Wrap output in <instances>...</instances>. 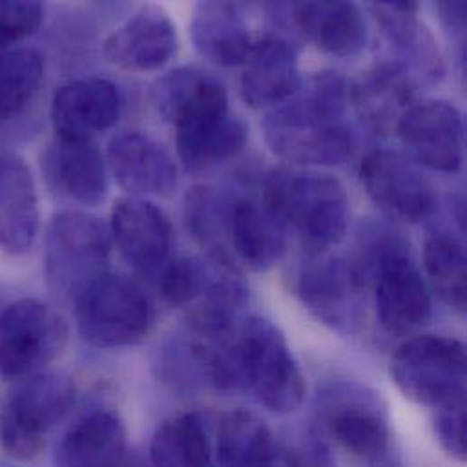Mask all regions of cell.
Returning <instances> with one entry per match:
<instances>
[{"mask_svg":"<svg viewBox=\"0 0 467 467\" xmlns=\"http://www.w3.org/2000/svg\"><path fill=\"white\" fill-rule=\"evenodd\" d=\"M226 391L244 389L265 410L296 411L306 395L298 362L282 331L267 318L245 317L219 338Z\"/></svg>","mask_w":467,"mask_h":467,"instance_id":"cell-2","label":"cell"},{"mask_svg":"<svg viewBox=\"0 0 467 467\" xmlns=\"http://www.w3.org/2000/svg\"><path fill=\"white\" fill-rule=\"evenodd\" d=\"M44 80V58L31 47L0 51V126L20 117Z\"/></svg>","mask_w":467,"mask_h":467,"instance_id":"cell-29","label":"cell"},{"mask_svg":"<svg viewBox=\"0 0 467 467\" xmlns=\"http://www.w3.org/2000/svg\"><path fill=\"white\" fill-rule=\"evenodd\" d=\"M369 9L399 53L397 64L428 82L444 77L442 51L431 29L420 20L417 2H375Z\"/></svg>","mask_w":467,"mask_h":467,"instance_id":"cell-22","label":"cell"},{"mask_svg":"<svg viewBox=\"0 0 467 467\" xmlns=\"http://www.w3.org/2000/svg\"><path fill=\"white\" fill-rule=\"evenodd\" d=\"M240 77V97L253 109L287 100L302 82L295 47L278 35L253 42Z\"/></svg>","mask_w":467,"mask_h":467,"instance_id":"cell-19","label":"cell"},{"mask_svg":"<svg viewBox=\"0 0 467 467\" xmlns=\"http://www.w3.org/2000/svg\"><path fill=\"white\" fill-rule=\"evenodd\" d=\"M262 204L307 254H322L348 234L349 199L338 179L309 168H276L264 181Z\"/></svg>","mask_w":467,"mask_h":467,"instance_id":"cell-3","label":"cell"},{"mask_svg":"<svg viewBox=\"0 0 467 467\" xmlns=\"http://www.w3.org/2000/svg\"><path fill=\"white\" fill-rule=\"evenodd\" d=\"M75 384L64 373H36L16 380L0 411V442L16 461H33L49 433L75 404Z\"/></svg>","mask_w":467,"mask_h":467,"instance_id":"cell-6","label":"cell"},{"mask_svg":"<svg viewBox=\"0 0 467 467\" xmlns=\"http://www.w3.org/2000/svg\"><path fill=\"white\" fill-rule=\"evenodd\" d=\"M437 11L441 15V20L446 24V27L464 38L466 29V4L464 2H439Z\"/></svg>","mask_w":467,"mask_h":467,"instance_id":"cell-35","label":"cell"},{"mask_svg":"<svg viewBox=\"0 0 467 467\" xmlns=\"http://www.w3.org/2000/svg\"><path fill=\"white\" fill-rule=\"evenodd\" d=\"M199 55L217 66H242L253 46L244 11L234 2H201L192 18Z\"/></svg>","mask_w":467,"mask_h":467,"instance_id":"cell-26","label":"cell"},{"mask_svg":"<svg viewBox=\"0 0 467 467\" xmlns=\"http://www.w3.org/2000/svg\"><path fill=\"white\" fill-rule=\"evenodd\" d=\"M124 262L140 275H157L168 264L173 228L168 215L151 201L128 197L115 204L109 223Z\"/></svg>","mask_w":467,"mask_h":467,"instance_id":"cell-13","label":"cell"},{"mask_svg":"<svg viewBox=\"0 0 467 467\" xmlns=\"http://www.w3.org/2000/svg\"><path fill=\"white\" fill-rule=\"evenodd\" d=\"M349 102L375 131L388 133L419 102L415 77L397 62H380L351 84Z\"/></svg>","mask_w":467,"mask_h":467,"instance_id":"cell-21","label":"cell"},{"mask_svg":"<svg viewBox=\"0 0 467 467\" xmlns=\"http://www.w3.org/2000/svg\"><path fill=\"white\" fill-rule=\"evenodd\" d=\"M351 84L337 71H320L300 82L282 104L267 109L262 130L275 155L300 168L348 162L355 137L344 122Z\"/></svg>","mask_w":467,"mask_h":467,"instance_id":"cell-1","label":"cell"},{"mask_svg":"<svg viewBox=\"0 0 467 467\" xmlns=\"http://www.w3.org/2000/svg\"><path fill=\"white\" fill-rule=\"evenodd\" d=\"M177 47V27L159 5H144L135 11L102 44L104 57L109 64L135 73L164 67L175 57Z\"/></svg>","mask_w":467,"mask_h":467,"instance_id":"cell-15","label":"cell"},{"mask_svg":"<svg viewBox=\"0 0 467 467\" xmlns=\"http://www.w3.org/2000/svg\"><path fill=\"white\" fill-rule=\"evenodd\" d=\"M128 433L122 420L109 410H91L60 439L57 467H124Z\"/></svg>","mask_w":467,"mask_h":467,"instance_id":"cell-24","label":"cell"},{"mask_svg":"<svg viewBox=\"0 0 467 467\" xmlns=\"http://www.w3.org/2000/svg\"><path fill=\"white\" fill-rule=\"evenodd\" d=\"M44 20L40 2L2 0L0 2V51L33 35Z\"/></svg>","mask_w":467,"mask_h":467,"instance_id":"cell-32","label":"cell"},{"mask_svg":"<svg viewBox=\"0 0 467 467\" xmlns=\"http://www.w3.org/2000/svg\"><path fill=\"white\" fill-rule=\"evenodd\" d=\"M151 467H212V444L202 419L184 413L166 420L150 448Z\"/></svg>","mask_w":467,"mask_h":467,"instance_id":"cell-28","label":"cell"},{"mask_svg":"<svg viewBox=\"0 0 467 467\" xmlns=\"http://www.w3.org/2000/svg\"><path fill=\"white\" fill-rule=\"evenodd\" d=\"M296 276L306 309L340 335H355L366 315V282L351 264L327 253L307 254Z\"/></svg>","mask_w":467,"mask_h":467,"instance_id":"cell-10","label":"cell"},{"mask_svg":"<svg viewBox=\"0 0 467 467\" xmlns=\"http://www.w3.org/2000/svg\"><path fill=\"white\" fill-rule=\"evenodd\" d=\"M360 181L368 195L389 215L419 224L439 210L435 186L406 155L373 150L360 164Z\"/></svg>","mask_w":467,"mask_h":467,"instance_id":"cell-11","label":"cell"},{"mask_svg":"<svg viewBox=\"0 0 467 467\" xmlns=\"http://www.w3.org/2000/svg\"><path fill=\"white\" fill-rule=\"evenodd\" d=\"M324 422L331 439L366 462L391 450L388 420L377 404L358 391L331 393L324 404Z\"/></svg>","mask_w":467,"mask_h":467,"instance_id":"cell-20","label":"cell"},{"mask_svg":"<svg viewBox=\"0 0 467 467\" xmlns=\"http://www.w3.org/2000/svg\"><path fill=\"white\" fill-rule=\"evenodd\" d=\"M399 139L419 168L457 173L464 162V119L448 100L415 102L397 124Z\"/></svg>","mask_w":467,"mask_h":467,"instance_id":"cell-12","label":"cell"},{"mask_svg":"<svg viewBox=\"0 0 467 467\" xmlns=\"http://www.w3.org/2000/svg\"><path fill=\"white\" fill-rule=\"evenodd\" d=\"M219 467H285L282 446L254 413H228L217 433Z\"/></svg>","mask_w":467,"mask_h":467,"instance_id":"cell-27","label":"cell"},{"mask_svg":"<svg viewBox=\"0 0 467 467\" xmlns=\"http://www.w3.org/2000/svg\"><path fill=\"white\" fill-rule=\"evenodd\" d=\"M67 324L49 304L24 298L0 313V377L42 373L66 348Z\"/></svg>","mask_w":467,"mask_h":467,"instance_id":"cell-9","label":"cell"},{"mask_svg":"<svg viewBox=\"0 0 467 467\" xmlns=\"http://www.w3.org/2000/svg\"><path fill=\"white\" fill-rule=\"evenodd\" d=\"M435 435L450 457L466 461V406L437 411Z\"/></svg>","mask_w":467,"mask_h":467,"instance_id":"cell-33","label":"cell"},{"mask_svg":"<svg viewBox=\"0 0 467 467\" xmlns=\"http://www.w3.org/2000/svg\"><path fill=\"white\" fill-rule=\"evenodd\" d=\"M285 240L287 234L264 204L228 195L224 244L234 269H271L284 256Z\"/></svg>","mask_w":467,"mask_h":467,"instance_id":"cell-18","label":"cell"},{"mask_svg":"<svg viewBox=\"0 0 467 467\" xmlns=\"http://www.w3.org/2000/svg\"><path fill=\"white\" fill-rule=\"evenodd\" d=\"M291 13L298 33L327 55L357 57L368 44V24L357 4L300 2L291 5Z\"/></svg>","mask_w":467,"mask_h":467,"instance_id":"cell-23","label":"cell"},{"mask_svg":"<svg viewBox=\"0 0 467 467\" xmlns=\"http://www.w3.org/2000/svg\"><path fill=\"white\" fill-rule=\"evenodd\" d=\"M389 371L402 395L420 406L435 411L466 406V348L457 338L406 340L395 349Z\"/></svg>","mask_w":467,"mask_h":467,"instance_id":"cell-4","label":"cell"},{"mask_svg":"<svg viewBox=\"0 0 467 467\" xmlns=\"http://www.w3.org/2000/svg\"><path fill=\"white\" fill-rule=\"evenodd\" d=\"M285 467H337L331 450L315 433L304 437L296 446H285Z\"/></svg>","mask_w":467,"mask_h":467,"instance_id":"cell-34","label":"cell"},{"mask_svg":"<svg viewBox=\"0 0 467 467\" xmlns=\"http://www.w3.org/2000/svg\"><path fill=\"white\" fill-rule=\"evenodd\" d=\"M109 251V226L99 217L73 210L55 213L44 251L49 289L73 302L93 280L108 273Z\"/></svg>","mask_w":467,"mask_h":467,"instance_id":"cell-5","label":"cell"},{"mask_svg":"<svg viewBox=\"0 0 467 467\" xmlns=\"http://www.w3.org/2000/svg\"><path fill=\"white\" fill-rule=\"evenodd\" d=\"M120 109V93L113 82L78 78L64 84L55 93L51 122L60 139L95 140L99 133L117 124Z\"/></svg>","mask_w":467,"mask_h":467,"instance_id":"cell-17","label":"cell"},{"mask_svg":"<svg viewBox=\"0 0 467 467\" xmlns=\"http://www.w3.org/2000/svg\"><path fill=\"white\" fill-rule=\"evenodd\" d=\"M153 104L173 126L177 146L215 133L234 117L224 84L197 66H182L161 77L153 86Z\"/></svg>","mask_w":467,"mask_h":467,"instance_id":"cell-8","label":"cell"},{"mask_svg":"<svg viewBox=\"0 0 467 467\" xmlns=\"http://www.w3.org/2000/svg\"><path fill=\"white\" fill-rule=\"evenodd\" d=\"M108 166L117 184L137 199H168L179 184L173 155L148 133L115 135L108 146Z\"/></svg>","mask_w":467,"mask_h":467,"instance_id":"cell-14","label":"cell"},{"mask_svg":"<svg viewBox=\"0 0 467 467\" xmlns=\"http://www.w3.org/2000/svg\"><path fill=\"white\" fill-rule=\"evenodd\" d=\"M368 464L369 467H402V461L393 450H388L386 453H382L380 457H377L375 461H371Z\"/></svg>","mask_w":467,"mask_h":467,"instance_id":"cell-36","label":"cell"},{"mask_svg":"<svg viewBox=\"0 0 467 467\" xmlns=\"http://www.w3.org/2000/svg\"><path fill=\"white\" fill-rule=\"evenodd\" d=\"M38 197L29 166L13 153H0V249L26 253L38 232Z\"/></svg>","mask_w":467,"mask_h":467,"instance_id":"cell-25","label":"cell"},{"mask_svg":"<svg viewBox=\"0 0 467 467\" xmlns=\"http://www.w3.org/2000/svg\"><path fill=\"white\" fill-rule=\"evenodd\" d=\"M42 171L53 193L80 206L95 208L108 195V168L95 140L57 137L42 155Z\"/></svg>","mask_w":467,"mask_h":467,"instance_id":"cell-16","label":"cell"},{"mask_svg":"<svg viewBox=\"0 0 467 467\" xmlns=\"http://www.w3.org/2000/svg\"><path fill=\"white\" fill-rule=\"evenodd\" d=\"M226 271L234 269L213 260L204 262L193 256L177 258L168 262L161 271V293L170 306L190 309Z\"/></svg>","mask_w":467,"mask_h":467,"instance_id":"cell-31","label":"cell"},{"mask_svg":"<svg viewBox=\"0 0 467 467\" xmlns=\"http://www.w3.org/2000/svg\"><path fill=\"white\" fill-rule=\"evenodd\" d=\"M424 267L433 291L451 309L466 311V249L453 234H433L424 247Z\"/></svg>","mask_w":467,"mask_h":467,"instance_id":"cell-30","label":"cell"},{"mask_svg":"<svg viewBox=\"0 0 467 467\" xmlns=\"http://www.w3.org/2000/svg\"><path fill=\"white\" fill-rule=\"evenodd\" d=\"M73 306L80 337L97 349L135 346L150 333L153 322L146 293L135 282L109 271L93 280Z\"/></svg>","mask_w":467,"mask_h":467,"instance_id":"cell-7","label":"cell"}]
</instances>
